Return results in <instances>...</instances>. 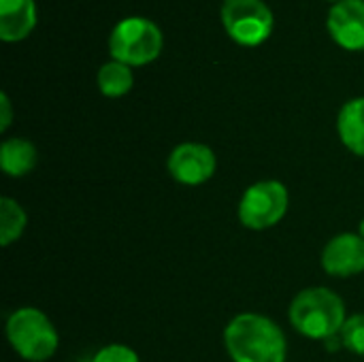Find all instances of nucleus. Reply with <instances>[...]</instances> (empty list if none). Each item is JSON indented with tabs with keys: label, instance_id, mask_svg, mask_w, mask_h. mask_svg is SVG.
<instances>
[{
	"label": "nucleus",
	"instance_id": "obj_15",
	"mask_svg": "<svg viewBox=\"0 0 364 362\" xmlns=\"http://www.w3.org/2000/svg\"><path fill=\"white\" fill-rule=\"evenodd\" d=\"M341 346L352 354L364 356V314L350 316L339 333Z\"/></svg>",
	"mask_w": 364,
	"mask_h": 362
},
{
	"label": "nucleus",
	"instance_id": "obj_9",
	"mask_svg": "<svg viewBox=\"0 0 364 362\" xmlns=\"http://www.w3.org/2000/svg\"><path fill=\"white\" fill-rule=\"evenodd\" d=\"M328 32L350 51L364 49V0H341L328 13Z\"/></svg>",
	"mask_w": 364,
	"mask_h": 362
},
{
	"label": "nucleus",
	"instance_id": "obj_14",
	"mask_svg": "<svg viewBox=\"0 0 364 362\" xmlns=\"http://www.w3.org/2000/svg\"><path fill=\"white\" fill-rule=\"evenodd\" d=\"M26 224H28V215L23 207L13 198L2 196L0 198V245L2 247L13 245L23 235Z\"/></svg>",
	"mask_w": 364,
	"mask_h": 362
},
{
	"label": "nucleus",
	"instance_id": "obj_7",
	"mask_svg": "<svg viewBox=\"0 0 364 362\" xmlns=\"http://www.w3.org/2000/svg\"><path fill=\"white\" fill-rule=\"evenodd\" d=\"M215 169L218 160L213 149L192 141L177 145L166 160L168 175L181 186H200L213 177Z\"/></svg>",
	"mask_w": 364,
	"mask_h": 362
},
{
	"label": "nucleus",
	"instance_id": "obj_2",
	"mask_svg": "<svg viewBox=\"0 0 364 362\" xmlns=\"http://www.w3.org/2000/svg\"><path fill=\"white\" fill-rule=\"evenodd\" d=\"M288 320L296 333L314 341H326L341 333L348 316L343 299L324 286L301 290L288 309Z\"/></svg>",
	"mask_w": 364,
	"mask_h": 362
},
{
	"label": "nucleus",
	"instance_id": "obj_19",
	"mask_svg": "<svg viewBox=\"0 0 364 362\" xmlns=\"http://www.w3.org/2000/svg\"><path fill=\"white\" fill-rule=\"evenodd\" d=\"M333 2H341V0H333Z\"/></svg>",
	"mask_w": 364,
	"mask_h": 362
},
{
	"label": "nucleus",
	"instance_id": "obj_5",
	"mask_svg": "<svg viewBox=\"0 0 364 362\" xmlns=\"http://www.w3.org/2000/svg\"><path fill=\"white\" fill-rule=\"evenodd\" d=\"M290 207L288 188L277 179L252 183L239 201V222L250 230H269L277 226Z\"/></svg>",
	"mask_w": 364,
	"mask_h": 362
},
{
	"label": "nucleus",
	"instance_id": "obj_3",
	"mask_svg": "<svg viewBox=\"0 0 364 362\" xmlns=\"http://www.w3.org/2000/svg\"><path fill=\"white\" fill-rule=\"evenodd\" d=\"M6 339L13 352L28 362L49 361L60 344L53 322L36 307H19L9 316Z\"/></svg>",
	"mask_w": 364,
	"mask_h": 362
},
{
	"label": "nucleus",
	"instance_id": "obj_12",
	"mask_svg": "<svg viewBox=\"0 0 364 362\" xmlns=\"http://www.w3.org/2000/svg\"><path fill=\"white\" fill-rule=\"evenodd\" d=\"M36 147L32 141L13 137L0 145V169L9 177H23L36 166Z\"/></svg>",
	"mask_w": 364,
	"mask_h": 362
},
{
	"label": "nucleus",
	"instance_id": "obj_1",
	"mask_svg": "<svg viewBox=\"0 0 364 362\" xmlns=\"http://www.w3.org/2000/svg\"><path fill=\"white\" fill-rule=\"evenodd\" d=\"M224 346L232 362H286L288 344L277 322L260 314H239L224 329Z\"/></svg>",
	"mask_w": 364,
	"mask_h": 362
},
{
	"label": "nucleus",
	"instance_id": "obj_13",
	"mask_svg": "<svg viewBox=\"0 0 364 362\" xmlns=\"http://www.w3.org/2000/svg\"><path fill=\"white\" fill-rule=\"evenodd\" d=\"M96 83H98V90L102 92V96L119 98V96H126L132 90L134 75H132L128 64H122V62L113 60V62H107V64H102L98 68Z\"/></svg>",
	"mask_w": 364,
	"mask_h": 362
},
{
	"label": "nucleus",
	"instance_id": "obj_10",
	"mask_svg": "<svg viewBox=\"0 0 364 362\" xmlns=\"http://www.w3.org/2000/svg\"><path fill=\"white\" fill-rule=\"evenodd\" d=\"M36 26L34 0H0V38L21 41Z\"/></svg>",
	"mask_w": 364,
	"mask_h": 362
},
{
	"label": "nucleus",
	"instance_id": "obj_18",
	"mask_svg": "<svg viewBox=\"0 0 364 362\" xmlns=\"http://www.w3.org/2000/svg\"><path fill=\"white\" fill-rule=\"evenodd\" d=\"M358 235H360V237H363V239H364V220H363V222H360V226H358Z\"/></svg>",
	"mask_w": 364,
	"mask_h": 362
},
{
	"label": "nucleus",
	"instance_id": "obj_17",
	"mask_svg": "<svg viewBox=\"0 0 364 362\" xmlns=\"http://www.w3.org/2000/svg\"><path fill=\"white\" fill-rule=\"evenodd\" d=\"M13 119V109H11V100L9 96L2 92L0 94V132H6Z\"/></svg>",
	"mask_w": 364,
	"mask_h": 362
},
{
	"label": "nucleus",
	"instance_id": "obj_4",
	"mask_svg": "<svg viewBox=\"0 0 364 362\" xmlns=\"http://www.w3.org/2000/svg\"><path fill=\"white\" fill-rule=\"evenodd\" d=\"M109 51L113 60L122 64L145 66L160 55L162 32L154 21L145 17H126L113 28Z\"/></svg>",
	"mask_w": 364,
	"mask_h": 362
},
{
	"label": "nucleus",
	"instance_id": "obj_16",
	"mask_svg": "<svg viewBox=\"0 0 364 362\" xmlns=\"http://www.w3.org/2000/svg\"><path fill=\"white\" fill-rule=\"evenodd\" d=\"M90 362H141L139 354L124 346V344H111V346H105L102 350L96 352V356Z\"/></svg>",
	"mask_w": 364,
	"mask_h": 362
},
{
	"label": "nucleus",
	"instance_id": "obj_8",
	"mask_svg": "<svg viewBox=\"0 0 364 362\" xmlns=\"http://www.w3.org/2000/svg\"><path fill=\"white\" fill-rule=\"evenodd\" d=\"M322 269L331 277H354L364 271V239L358 233L335 235L322 250Z\"/></svg>",
	"mask_w": 364,
	"mask_h": 362
},
{
	"label": "nucleus",
	"instance_id": "obj_11",
	"mask_svg": "<svg viewBox=\"0 0 364 362\" xmlns=\"http://www.w3.org/2000/svg\"><path fill=\"white\" fill-rule=\"evenodd\" d=\"M341 143L356 156L364 158V96L348 100L337 117Z\"/></svg>",
	"mask_w": 364,
	"mask_h": 362
},
{
	"label": "nucleus",
	"instance_id": "obj_6",
	"mask_svg": "<svg viewBox=\"0 0 364 362\" xmlns=\"http://www.w3.org/2000/svg\"><path fill=\"white\" fill-rule=\"evenodd\" d=\"M222 23L228 36L243 47L262 45L273 32V13L262 0H224Z\"/></svg>",
	"mask_w": 364,
	"mask_h": 362
}]
</instances>
